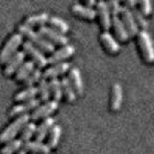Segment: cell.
Listing matches in <instances>:
<instances>
[{
    "label": "cell",
    "instance_id": "cell-1",
    "mask_svg": "<svg viewBox=\"0 0 154 154\" xmlns=\"http://www.w3.org/2000/svg\"><path fill=\"white\" fill-rule=\"evenodd\" d=\"M18 31L22 36H25L32 45L40 48L47 53H53L55 50V46L45 38H43L40 33L33 30V28L26 26L25 24L18 26Z\"/></svg>",
    "mask_w": 154,
    "mask_h": 154
},
{
    "label": "cell",
    "instance_id": "cell-2",
    "mask_svg": "<svg viewBox=\"0 0 154 154\" xmlns=\"http://www.w3.org/2000/svg\"><path fill=\"white\" fill-rule=\"evenodd\" d=\"M31 116L29 114L20 115L14 122L5 128L0 134V143H8L14 139V137L21 131L23 127L29 122Z\"/></svg>",
    "mask_w": 154,
    "mask_h": 154
},
{
    "label": "cell",
    "instance_id": "cell-3",
    "mask_svg": "<svg viewBox=\"0 0 154 154\" xmlns=\"http://www.w3.org/2000/svg\"><path fill=\"white\" fill-rule=\"evenodd\" d=\"M23 41V36L20 33H16L9 38L6 45L0 52V63L5 64L17 52L18 46H20Z\"/></svg>",
    "mask_w": 154,
    "mask_h": 154
},
{
    "label": "cell",
    "instance_id": "cell-4",
    "mask_svg": "<svg viewBox=\"0 0 154 154\" xmlns=\"http://www.w3.org/2000/svg\"><path fill=\"white\" fill-rule=\"evenodd\" d=\"M138 42L141 48L143 56L147 63L154 62V46L149 34L142 30L138 33Z\"/></svg>",
    "mask_w": 154,
    "mask_h": 154
},
{
    "label": "cell",
    "instance_id": "cell-5",
    "mask_svg": "<svg viewBox=\"0 0 154 154\" xmlns=\"http://www.w3.org/2000/svg\"><path fill=\"white\" fill-rule=\"evenodd\" d=\"M23 48H24V52L32 58L33 62L35 63V65L38 66V69L45 67L48 64L47 58L45 56L42 51L40 48H38L37 46L32 45L29 41L23 42Z\"/></svg>",
    "mask_w": 154,
    "mask_h": 154
},
{
    "label": "cell",
    "instance_id": "cell-6",
    "mask_svg": "<svg viewBox=\"0 0 154 154\" xmlns=\"http://www.w3.org/2000/svg\"><path fill=\"white\" fill-rule=\"evenodd\" d=\"M38 33L41 35L45 38L47 41H49L51 43H57V45H66L69 42V38L64 34L61 32L55 30L54 28L47 27V26H42L38 28Z\"/></svg>",
    "mask_w": 154,
    "mask_h": 154
},
{
    "label": "cell",
    "instance_id": "cell-7",
    "mask_svg": "<svg viewBox=\"0 0 154 154\" xmlns=\"http://www.w3.org/2000/svg\"><path fill=\"white\" fill-rule=\"evenodd\" d=\"M59 107V103L55 100H49L46 101L45 104L40 105L38 108L35 109V111L31 115V118L34 120H38L42 118H48L51 114H53Z\"/></svg>",
    "mask_w": 154,
    "mask_h": 154
},
{
    "label": "cell",
    "instance_id": "cell-8",
    "mask_svg": "<svg viewBox=\"0 0 154 154\" xmlns=\"http://www.w3.org/2000/svg\"><path fill=\"white\" fill-rule=\"evenodd\" d=\"M75 53V47L72 45H66L61 47L59 50L54 51L49 58H47L48 64H59L67 58L71 57Z\"/></svg>",
    "mask_w": 154,
    "mask_h": 154
},
{
    "label": "cell",
    "instance_id": "cell-9",
    "mask_svg": "<svg viewBox=\"0 0 154 154\" xmlns=\"http://www.w3.org/2000/svg\"><path fill=\"white\" fill-rule=\"evenodd\" d=\"M120 14H122V22L124 24L125 28L129 34V36H136L138 35V25L136 21H135V18L132 14V12L130 11V9L126 8V7H122V10H120Z\"/></svg>",
    "mask_w": 154,
    "mask_h": 154
},
{
    "label": "cell",
    "instance_id": "cell-10",
    "mask_svg": "<svg viewBox=\"0 0 154 154\" xmlns=\"http://www.w3.org/2000/svg\"><path fill=\"white\" fill-rule=\"evenodd\" d=\"M26 57V53L24 51H17L11 59L6 63L4 73L6 75H13L14 72L18 70L19 67L24 63V59Z\"/></svg>",
    "mask_w": 154,
    "mask_h": 154
},
{
    "label": "cell",
    "instance_id": "cell-11",
    "mask_svg": "<svg viewBox=\"0 0 154 154\" xmlns=\"http://www.w3.org/2000/svg\"><path fill=\"white\" fill-rule=\"evenodd\" d=\"M96 7H97L96 13H97L99 16L101 25H102L104 30L107 31L111 28V26H112V17H111V13L108 8L107 2L99 1L96 3Z\"/></svg>",
    "mask_w": 154,
    "mask_h": 154
},
{
    "label": "cell",
    "instance_id": "cell-12",
    "mask_svg": "<svg viewBox=\"0 0 154 154\" xmlns=\"http://www.w3.org/2000/svg\"><path fill=\"white\" fill-rule=\"evenodd\" d=\"M40 104H41L40 98H34L31 100H28L22 104L16 105L14 107L12 108L11 111H10V117H16V116L27 114L29 111L35 110L36 108H38V106H40Z\"/></svg>",
    "mask_w": 154,
    "mask_h": 154
},
{
    "label": "cell",
    "instance_id": "cell-13",
    "mask_svg": "<svg viewBox=\"0 0 154 154\" xmlns=\"http://www.w3.org/2000/svg\"><path fill=\"white\" fill-rule=\"evenodd\" d=\"M70 65L66 62H62L59 64H55L50 67H48L47 69L42 73V78L47 79V78H57V76H60L65 74L66 71L69 70Z\"/></svg>",
    "mask_w": 154,
    "mask_h": 154
},
{
    "label": "cell",
    "instance_id": "cell-14",
    "mask_svg": "<svg viewBox=\"0 0 154 154\" xmlns=\"http://www.w3.org/2000/svg\"><path fill=\"white\" fill-rule=\"evenodd\" d=\"M55 125V119L48 117L46 119H43V122L37 126V130H36V140L38 142H42L43 139H45V137L47 136V134L50 132V130L52 129V127Z\"/></svg>",
    "mask_w": 154,
    "mask_h": 154
},
{
    "label": "cell",
    "instance_id": "cell-15",
    "mask_svg": "<svg viewBox=\"0 0 154 154\" xmlns=\"http://www.w3.org/2000/svg\"><path fill=\"white\" fill-rule=\"evenodd\" d=\"M24 150L31 151L33 153H38V154H49L51 148L49 147L47 143L38 141H29L27 143H24L23 144Z\"/></svg>",
    "mask_w": 154,
    "mask_h": 154
},
{
    "label": "cell",
    "instance_id": "cell-16",
    "mask_svg": "<svg viewBox=\"0 0 154 154\" xmlns=\"http://www.w3.org/2000/svg\"><path fill=\"white\" fill-rule=\"evenodd\" d=\"M69 80L71 83L72 87L75 91L76 94H82L84 91V84H83V79H82V75L80 70L77 67H73L69 71Z\"/></svg>",
    "mask_w": 154,
    "mask_h": 154
},
{
    "label": "cell",
    "instance_id": "cell-17",
    "mask_svg": "<svg viewBox=\"0 0 154 154\" xmlns=\"http://www.w3.org/2000/svg\"><path fill=\"white\" fill-rule=\"evenodd\" d=\"M122 88L119 83H115L112 88V96H111V109L113 111H119L122 104Z\"/></svg>",
    "mask_w": 154,
    "mask_h": 154
},
{
    "label": "cell",
    "instance_id": "cell-18",
    "mask_svg": "<svg viewBox=\"0 0 154 154\" xmlns=\"http://www.w3.org/2000/svg\"><path fill=\"white\" fill-rule=\"evenodd\" d=\"M71 9H72V12L76 14L77 16L87 18V19H94L96 16H97V13H96L95 9L88 7V6H86V5L79 4V3L74 4Z\"/></svg>",
    "mask_w": 154,
    "mask_h": 154
},
{
    "label": "cell",
    "instance_id": "cell-19",
    "mask_svg": "<svg viewBox=\"0 0 154 154\" xmlns=\"http://www.w3.org/2000/svg\"><path fill=\"white\" fill-rule=\"evenodd\" d=\"M100 38L101 42L104 45V46L106 47L109 52L111 53H117L119 51L120 49V45H119V42L115 40V38L111 35V34L107 31L103 32L100 35Z\"/></svg>",
    "mask_w": 154,
    "mask_h": 154
},
{
    "label": "cell",
    "instance_id": "cell-20",
    "mask_svg": "<svg viewBox=\"0 0 154 154\" xmlns=\"http://www.w3.org/2000/svg\"><path fill=\"white\" fill-rule=\"evenodd\" d=\"M49 18H50V17L47 13H40V14H33V16L27 17L24 24L30 28H32L34 26L42 27V26H45V24L46 22H48Z\"/></svg>",
    "mask_w": 154,
    "mask_h": 154
},
{
    "label": "cell",
    "instance_id": "cell-21",
    "mask_svg": "<svg viewBox=\"0 0 154 154\" xmlns=\"http://www.w3.org/2000/svg\"><path fill=\"white\" fill-rule=\"evenodd\" d=\"M112 25L115 29L118 38L120 41H127L129 38V34L125 28L122 20L119 17H112Z\"/></svg>",
    "mask_w": 154,
    "mask_h": 154
},
{
    "label": "cell",
    "instance_id": "cell-22",
    "mask_svg": "<svg viewBox=\"0 0 154 154\" xmlns=\"http://www.w3.org/2000/svg\"><path fill=\"white\" fill-rule=\"evenodd\" d=\"M35 63L33 61H27L24 62L21 65V66L19 67L18 70L17 71L16 78L18 81H24L27 77L31 74V72L35 69Z\"/></svg>",
    "mask_w": 154,
    "mask_h": 154
},
{
    "label": "cell",
    "instance_id": "cell-23",
    "mask_svg": "<svg viewBox=\"0 0 154 154\" xmlns=\"http://www.w3.org/2000/svg\"><path fill=\"white\" fill-rule=\"evenodd\" d=\"M38 94V90L37 87H27L26 89L20 91L14 96V99L17 101H28L36 98V95Z\"/></svg>",
    "mask_w": 154,
    "mask_h": 154
},
{
    "label": "cell",
    "instance_id": "cell-24",
    "mask_svg": "<svg viewBox=\"0 0 154 154\" xmlns=\"http://www.w3.org/2000/svg\"><path fill=\"white\" fill-rule=\"evenodd\" d=\"M61 84H62V89H63V94H65L66 99L69 101V102H73L76 99V93L72 87L71 83L69 82L67 77H63L61 80Z\"/></svg>",
    "mask_w": 154,
    "mask_h": 154
},
{
    "label": "cell",
    "instance_id": "cell-25",
    "mask_svg": "<svg viewBox=\"0 0 154 154\" xmlns=\"http://www.w3.org/2000/svg\"><path fill=\"white\" fill-rule=\"evenodd\" d=\"M23 142L20 139H14L7 143V144L1 149V154H14L18 152L23 147Z\"/></svg>",
    "mask_w": 154,
    "mask_h": 154
},
{
    "label": "cell",
    "instance_id": "cell-26",
    "mask_svg": "<svg viewBox=\"0 0 154 154\" xmlns=\"http://www.w3.org/2000/svg\"><path fill=\"white\" fill-rule=\"evenodd\" d=\"M62 135V127L60 125L55 124L54 126L52 127V129L50 130L49 135H48V146H49L50 148H54L58 146L60 141Z\"/></svg>",
    "mask_w": 154,
    "mask_h": 154
},
{
    "label": "cell",
    "instance_id": "cell-27",
    "mask_svg": "<svg viewBox=\"0 0 154 154\" xmlns=\"http://www.w3.org/2000/svg\"><path fill=\"white\" fill-rule=\"evenodd\" d=\"M49 87H50V91L55 101L59 102L63 97V89H62V84L61 80L58 78H53L49 82Z\"/></svg>",
    "mask_w": 154,
    "mask_h": 154
},
{
    "label": "cell",
    "instance_id": "cell-28",
    "mask_svg": "<svg viewBox=\"0 0 154 154\" xmlns=\"http://www.w3.org/2000/svg\"><path fill=\"white\" fill-rule=\"evenodd\" d=\"M49 23L51 24V25L54 27L55 30L61 32L62 34L65 33H67L69 31V23H67L66 21H65L64 19L61 18V17H51L49 18Z\"/></svg>",
    "mask_w": 154,
    "mask_h": 154
},
{
    "label": "cell",
    "instance_id": "cell-29",
    "mask_svg": "<svg viewBox=\"0 0 154 154\" xmlns=\"http://www.w3.org/2000/svg\"><path fill=\"white\" fill-rule=\"evenodd\" d=\"M38 94L41 95V100L45 101H49V98L51 96V91H50V87H49V82H47L46 79L42 78L38 82Z\"/></svg>",
    "mask_w": 154,
    "mask_h": 154
},
{
    "label": "cell",
    "instance_id": "cell-30",
    "mask_svg": "<svg viewBox=\"0 0 154 154\" xmlns=\"http://www.w3.org/2000/svg\"><path fill=\"white\" fill-rule=\"evenodd\" d=\"M36 130H37V125L35 122H29L25 126L23 127L21 130V141L24 143H27L30 141V139L36 134Z\"/></svg>",
    "mask_w": 154,
    "mask_h": 154
},
{
    "label": "cell",
    "instance_id": "cell-31",
    "mask_svg": "<svg viewBox=\"0 0 154 154\" xmlns=\"http://www.w3.org/2000/svg\"><path fill=\"white\" fill-rule=\"evenodd\" d=\"M42 78V71L41 69H35L31 74L29 75L27 78L24 80V83L27 87H32L34 84L37 83V82H40V80Z\"/></svg>",
    "mask_w": 154,
    "mask_h": 154
},
{
    "label": "cell",
    "instance_id": "cell-32",
    "mask_svg": "<svg viewBox=\"0 0 154 154\" xmlns=\"http://www.w3.org/2000/svg\"><path fill=\"white\" fill-rule=\"evenodd\" d=\"M131 12H132V14L135 18V21H136L137 25L142 27L143 30L146 31V29H147V27H148V22L146 21V19L144 18L143 14L136 8H133V11H131Z\"/></svg>",
    "mask_w": 154,
    "mask_h": 154
},
{
    "label": "cell",
    "instance_id": "cell-33",
    "mask_svg": "<svg viewBox=\"0 0 154 154\" xmlns=\"http://www.w3.org/2000/svg\"><path fill=\"white\" fill-rule=\"evenodd\" d=\"M108 8L110 10V13L112 14V17H118V14H120V10H122V6L119 1L117 0H112V1L107 2Z\"/></svg>",
    "mask_w": 154,
    "mask_h": 154
},
{
    "label": "cell",
    "instance_id": "cell-34",
    "mask_svg": "<svg viewBox=\"0 0 154 154\" xmlns=\"http://www.w3.org/2000/svg\"><path fill=\"white\" fill-rule=\"evenodd\" d=\"M139 5H140V12L143 14V17L148 16L149 14H151L152 6H151V2L149 0H143V1L139 2Z\"/></svg>",
    "mask_w": 154,
    "mask_h": 154
},
{
    "label": "cell",
    "instance_id": "cell-35",
    "mask_svg": "<svg viewBox=\"0 0 154 154\" xmlns=\"http://www.w3.org/2000/svg\"><path fill=\"white\" fill-rule=\"evenodd\" d=\"M125 4V6L124 7H126V8H134V6L136 4H138L137 1H135V0H128V1H126L124 3Z\"/></svg>",
    "mask_w": 154,
    "mask_h": 154
},
{
    "label": "cell",
    "instance_id": "cell-36",
    "mask_svg": "<svg viewBox=\"0 0 154 154\" xmlns=\"http://www.w3.org/2000/svg\"><path fill=\"white\" fill-rule=\"evenodd\" d=\"M96 3H97V2H95L94 0H90V1H87V2H86V6L93 8V7L94 6V5H96Z\"/></svg>",
    "mask_w": 154,
    "mask_h": 154
},
{
    "label": "cell",
    "instance_id": "cell-37",
    "mask_svg": "<svg viewBox=\"0 0 154 154\" xmlns=\"http://www.w3.org/2000/svg\"><path fill=\"white\" fill-rule=\"evenodd\" d=\"M17 154H27V151L24 150V149H20V150L17 152Z\"/></svg>",
    "mask_w": 154,
    "mask_h": 154
}]
</instances>
